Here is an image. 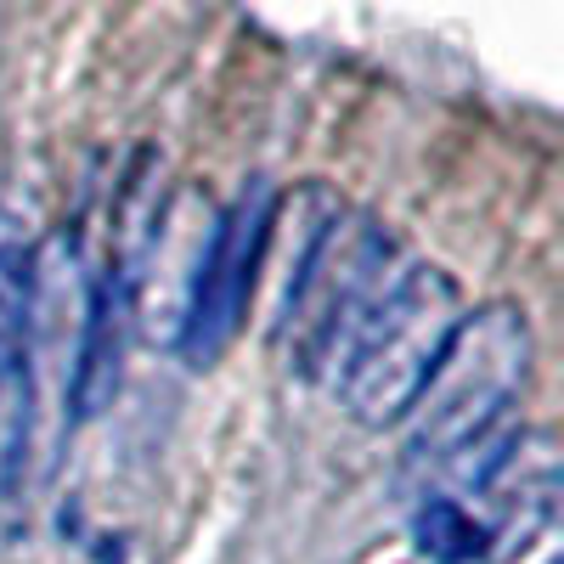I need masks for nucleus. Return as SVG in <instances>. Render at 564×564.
Listing matches in <instances>:
<instances>
[{
    "mask_svg": "<svg viewBox=\"0 0 564 564\" xmlns=\"http://www.w3.org/2000/svg\"><path fill=\"white\" fill-rule=\"evenodd\" d=\"M531 316L513 300H491L475 316H457L452 339L406 406V468L423 480L475 486L508 452V423L531 384Z\"/></svg>",
    "mask_w": 564,
    "mask_h": 564,
    "instance_id": "1",
    "label": "nucleus"
},
{
    "mask_svg": "<svg viewBox=\"0 0 564 564\" xmlns=\"http://www.w3.org/2000/svg\"><path fill=\"white\" fill-rule=\"evenodd\" d=\"M457 316H463L457 282L441 265H401L379 289V300L367 305V316L356 322V334L345 339L334 361L345 412L367 423V430L401 423L423 379L435 372Z\"/></svg>",
    "mask_w": 564,
    "mask_h": 564,
    "instance_id": "2",
    "label": "nucleus"
},
{
    "mask_svg": "<svg viewBox=\"0 0 564 564\" xmlns=\"http://www.w3.org/2000/svg\"><path fill=\"white\" fill-rule=\"evenodd\" d=\"M395 276L390 265V238L379 231V220L350 215V220H327L294 282H289V345L300 372H334L345 339L356 334V322L367 316V305L379 300V289Z\"/></svg>",
    "mask_w": 564,
    "mask_h": 564,
    "instance_id": "3",
    "label": "nucleus"
},
{
    "mask_svg": "<svg viewBox=\"0 0 564 564\" xmlns=\"http://www.w3.org/2000/svg\"><path fill=\"white\" fill-rule=\"evenodd\" d=\"M271 220H276V193L271 181H249L238 198H231L209 238L198 249V265H193V282H186V300H181V356L186 367H215L238 327L249 316V300H254V276H260V260L271 249Z\"/></svg>",
    "mask_w": 564,
    "mask_h": 564,
    "instance_id": "4",
    "label": "nucleus"
},
{
    "mask_svg": "<svg viewBox=\"0 0 564 564\" xmlns=\"http://www.w3.org/2000/svg\"><path fill=\"white\" fill-rule=\"evenodd\" d=\"M29 260L34 243L0 209V508L23 486L34 435V379H29Z\"/></svg>",
    "mask_w": 564,
    "mask_h": 564,
    "instance_id": "5",
    "label": "nucleus"
},
{
    "mask_svg": "<svg viewBox=\"0 0 564 564\" xmlns=\"http://www.w3.org/2000/svg\"><path fill=\"white\" fill-rule=\"evenodd\" d=\"M124 334H130V276L113 265L85 289V322H79V350H74V379H68V412L102 417L119 395V367H124Z\"/></svg>",
    "mask_w": 564,
    "mask_h": 564,
    "instance_id": "6",
    "label": "nucleus"
},
{
    "mask_svg": "<svg viewBox=\"0 0 564 564\" xmlns=\"http://www.w3.org/2000/svg\"><path fill=\"white\" fill-rule=\"evenodd\" d=\"M412 542L430 564H480L486 558V525L480 513H468L452 497H423L417 520H412Z\"/></svg>",
    "mask_w": 564,
    "mask_h": 564,
    "instance_id": "7",
    "label": "nucleus"
}]
</instances>
